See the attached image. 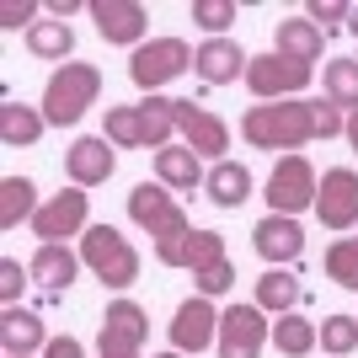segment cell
<instances>
[{
  "instance_id": "obj_1",
  "label": "cell",
  "mask_w": 358,
  "mask_h": 358,
  "mask_svg": "<svg viewBox=\"0 0 358 358\" xmlns=\"http://www.w3.org/2000/svg\"><path fill=\"white\" fill-rule=\"evenodd\" d=\"M241 139L252 150H284V155H294V150H305L315 134V102H257L241 113Z\"/></svg>"
},
{
  "instance_id": "obj_2",
  "label": "cell",
  "mask_w": 358,
  "mask_h": 358,
  "mask_svg": "<svg viewBox=\"0 0 358 358\" xmlns=\"http://www.w3.org/2000/svg\"><path fill=\"white\" fill-rule=\"evenodd\" d=\"M96 96H102V70L70 59V64H59V70L48 75L43 102H38V107H43L48 129H70V123H80L91 107H96Z\"/></svg>"
},
{
  "instance_id": "obj_3",
  "label": "cell",
  "mask_w": 358,
  "mask_h": 358,
  "mask_svg": "<svg viewBox=\"0 0 358 358\" xmlns=\"http://www.w3.org/2000/svg\"><path fill=\"white\" fill-rule=\"evenodd\" d=\"M80 262L102 278V289L139 284V252H134V241L123 236L118 224H91L86 236H80Z\"/></svg>"
},
{
  "instance_id": "obj_4",
  "label": "cell",
  "mask_w": 358,
  "mask_h": 358,
  "mask_svg": "<svg viewBox=\"0 0 358 358\" xmlns=\"http://www.w3.org/2000/svg\"><path fill=\"white\" fill-rule=\"evenodd\" d=\"M198 59V48H187V38H150L129 54V80H134L145 96H155L161 86H171L177 75H187Z\"/></svg>"
},
{
  "instance_id": "obj_5",
  "label": "cell",
  "mask_w": 358,
  "mask_h": 358,
  "mask_svg": "<svg viewBox=\"0 0 358 358\" xmlns=\"http://www.w3.org/2000/svg\"><path fill=\"white\" fill-rule=\"evenodd\" d=\"M315 193H321V177H315L310 155H278V166L268 171V214H289L299 220L305 209H315Z\"/></svg>"
},
{
  "instance_id": "obj_6",
  "label": "cell",
  "mask_w": 358,
  "mask_h": 358,
  "mask_svg": "<svg viewBox=\"0 0 358 358\" xmlns=\"http://www.w3.org/2000/svg\"><path fill=\"white\" fill-rule=\"evenodd\" d=\"M315 80V64H299L289 54H252L246 64V91L257 102H299V91Z\"/></svg>"
},
{
  "instance_id": "obj_7",
  "label": "cell",
  "mask_w": 358,
  "mask_h": 358,
  "mask_svg": "<svg viewBox=\"0 0 358 358\" xmlns=\"http://www.w3.org/2000/svg\"><path fill=\"white\" fill-rule=\"evenodd\" d=\"M91 230V193L86 187H59L43 198V209L32 214V236L43 246H64V236H86Z\"/></svg>"
},
{
  "instance_id": "obj_8",
  "label": "cell",
  "mask_w": 358,
  "mask_h": 358,
  "mask_svg": "<svg viewBox=\"0 0 358 358\" xmlns=\"http://www.w3.org/2000/svg\"><path fill=\"white\" fill-rule=\"evenodd\" d=\"M268 343H273V321H268V310H262L257 299L220 310V343H214L220 358H262Z\"/></svg>"
},
{
  "instance_id": "obj_9",
  "label": "cell",
  "mask_w": 358,
  "mask_h": 358,
  "mask_svg": "<svg viewBox=\"0 0 358 358\" xmlns=\"http://www.w3.org/2000/svg\"><path fill=\"white\" fill-rule=\"evenodd\" d=\"M315 220L327 224V230H337V236H348V230L358 224V171H353V166H331V171H321Z\"/></svg>"
},
{
  "instance_id": "obj_10",
  "label": "cell",
  "mask_w": 358,
  "mask_h": 358,
  "mask_svg": "<svg viewBox=\"0 0 358 358\" xmlns=\"http://www.w3.org/2000/svg\"><path fill=\"white\" fill-rule=\"evenodd\" d=\"M177 139L193 150V155H203V161H224V150H230V123H224L220 113H209V107L177 96Z\"/></svg>"
},
{
  "instance_id": "obj_11",
  "label": "cell",
  "mask_w": 358,
  "mask_h": 358,
  "mask_svg": "<svg viewBox=\"0 0 358 358\" xmlns=\"http://www.w3.org/2000/svg\"><path fill=\"white\" fill-rule=\"evenodd\" d=\"M166 337H171V348L177 353H203V348L220 343V310H214V299L193 294V299H182L177 315H171V327H166Z\"/></svg>"
},
{
  "instance_id": "obj_12",
  "label": "cell",
  "mask_w": 358,
  "mask_h": 358,
  "mask_svg": "<svg viewBox=\"0 0 358 358\" xmlns=\"http://www.w3.org/2000/svg\"><path fill=\"white\" fill-rule=\"evenodd\" d=\"M91 22H96V32H102L107 43H123V48H139L150 43V11L139 6V0H91L86 6Z\"/></svg>"
},
{
  "instance_id": "obj_13",
  "label": "cell",
  "mask_w": 358,
  "mask_h": 358,
  "mask_svg": "<svg viewBox=\"0 0 358 358\" xmlns=\"http://www.w3.org/2000/svg\"><path fill=\"white\" fill-rule=\"evenodd\" d=\"M64 171H70V187H102L118 171V145H107V134H80L64 150Z\"/></svg>"
},
{
  "instance_id": "obj_14",
  "label": "cell",
  "mask_w": 358,
  "mask_h": 358,
  "mask_svg": "<svg viewBox=\"0 0 358 358\" xmlns=\"http://www.w3.org/2000/svg\"><path fill=\"white\" fill-rule=\"evenodd\" d=\"M252 246L268 268H289V262L305 257V224L289 220V214H262L252 230Z\"/></svg>"
},
{
  "instance_id": "obj_15",
  "label": "cell",
  "mask_w": 358,
  "mask_h": 358,
  "mask_svg": "<svg viewBox=\"0 0 358 358\" xmlns=\"http://www.w3.org/2000/svg\"><path fill=\"white\" fill-rule=\"evenodd\" d=\"M246 64H252V54L236 38H203L198 59H193V75L203 86H236V80H246Z\"/></svg>"
},
{
  "instance_id": "obj_16",
  "label": "cell",
  "mask_w": 358,
  "mask_h": 358,
  "mask_svg": "<svg viewBox=\"0 0 358 358\" xmlns=\"http://www.w3.org/2000/svg\"><path fill=\"white\" fill-rule=\"evenodd\" d=\"M150 337V315L134 299H113L102 310V331H96V348H123V353H139Z\"/></svg>"
},
{
  "instance_id": "obj_17",
  "label": "cell",
  "mask_w": 358,
  "mask_h": 358,
  "mask_svg": "<svg viewBox=\"0 0 358 358\" xmlns=\"http://www.w3.org/2000/svg\"><path fill=\"white\" fill-rule=\"evenodd\" d=\"M203 193H209L214 209H241L252 198V166L246 161H214L209 177H203Z\"/></svg>"
},
{
  "instance_id": "obj_18",
  "label": "cell",
  "mask_w": 358,
  "mask_h": 358,
  "mask_svg": "<svg viewBox=\"0 0 358 358\" xmlns=\"http://www.w3.org/2000/svg\"><path fill=\"white\" fill-rule=\"evenodd\" d=\"M0 348H6V358H32L38 348H48V331L27 305H11L0 315Z\"/></svg>"
},
{
  "instance_id": "obj_19",
  "label": "cell",
  "mask_w": 358,
  "mask_h": 358,
  "mask_svg": "<svg viewBox=\"0 0 358 358\" xmlns=\"http://www.w3.org/2000/svg\"><path fill=\"white\" fill-rule=\"evenodd\" d=\"M32 284L48 289V294H64V289L75 284V273H80V252H70V246H38L27 262Z\"/></svg>"
},
{
  "instance_id": "obj_20",
  "label": "cell",
  "mask_w": 358,
  "mask_h": 358,
  "mask_svg": "<svg viewBox=\"0 0 358 358\" xmlns=\"http://www.w3.org/2000/svg\"><path fill=\"white\" fill-rule=\"evenodd\" d=\"M203 155H193L187 145H166L155 150V182H166L171 193H193V187H203Z\"/></svg>"
},
{
  "instance_id": "obj_21",
  "label": "cell",
  "mask_w": 358,
  "mask_h": 358,
  "mask_svg": "<svg viewBox=\"0 0 358 358\" xmlns=\"http://www.w3.org/2000/svg\"><path fill=\"white\" fill-rule=\"evenodd\" d=\"M321 43H327V32L315 27L310 16H289V22H278V32H273V54H289V59H299V64L321 59Z\"/></svg>"
},
{
  "instance_id": "obj_22",
  "label": "cell",
  "mask_w": 358,
  "mask_h": 358,
  "mask_svg": "<svg viewBox=\"0 0 358 358\" xmlns=\"http://www.w3.org/2000/svg\"><path fill=\"white\" fill-rule=\"evenodd\" d=\"M48 129L43 107H27V102H0V145L6 150H27L38 145Z\"/></svg>"
},
{
  "instance_id": "obj_23",
  "label": "cell",
  "mask_w": 358,
  "mask_h": 358,
  "mask_svg": "<svg viewBox=\"0 0 358 358\" xmlns=\"http://www.w3.org/2000/svg\"><path fill=\"white\" fill-rule=\"evenodd\" d=\"M171 214H177V198H171L166 182H139L134 193H129V220H134L139 230H150V236H155Z\"/></svg>"
},
{
  "instance_id": "obj_24",
  "label": "cell",
  "mask_w": 358,
  "mask_h": 358,
  "mask_svg": "<svg viewBox=\"0 0 358 358\" xmlns=\"http://www.w3.org/2000/svg\"><path fill=\"white\" fill-rule=\"evenodd\" d=\"M273 348H278L284 358H305V353H315V348H321V327H315L310 315L289 310V315H278V321H273Z\"/></svg>"
},
{
  "instance_id": "obj_25",
  "label": "cell",
  "mask_w": 358,
  "mask_h": 358,
  "mask_svg": "<svg viewBox=\"0 0 358 358\" xmlns=\"http://www.w3.org/2000/svg\"><path fill=\"white\" fill-rule=\"evenodd\" d=\"M299 299H305V284H299L289 268H268L262 278H257V305H262L268 315H289Z\"/></svg>"
},
{
  "instance_id": "obj_26",
  "label": "cell",
  "mask_w": 358,
  "mask_h": 358,
  "mask_svg": "<svg viewBox=\"0 0 358 358\" xmlns=\"http://www.w3.org/2000/svg\"><path fill=\"white\" fill-rule=\"evenodd\" d=\"M27 54L32 59H48V64H70V54H75V27L70 22H38V27L27 32Z\"/></svg>"
},
{
  "instance_id": "obj_27",
  "label": "cell",
  "mask_w": 358,
  "mask_h": 358,
  "mask_svg": "<svg viewBox=\"0 0 358 358\" xmlns=\"http://www.w3.org/2000/svg\"><path fill=\"white\" fill-rule=\"evenodd\" d=\"M193 236H198L193 220L177 209L155 236H150V241H155V262H161V268H187V246H193Z\"/></svg>"
},
{
  "instance_id": "obj_28",
  "label": "cell",
  "mask_w": 358,
  "mask_h": 358,
  "mask_svg": "<svg viewBox=\"0 0 358 358\" xmlns=\"http://www.w3.org/2000/svg\"><path fill=\"white\" fill-rule=\"evenodd\" d=\"M38 209H43V203H38L32 177H6V182H0V230H16L22 220L32 224V214H38Z\"/></svg>"
},
{
  "instance_id": "obj_29",
  "label": "cell",
  "mask_w": 358,
  "mask_h": 358,
  "mask_svg": "<svg viewBox=\"0 0 358 358\" xmlns=\"http://www.w3.org/2000/svg\"><path fill=\"white\" fill-rule=\"evenodd\" d=\"M321 91H327V102H337L343 113H358V59H353V54L327 59V70H321Z\"/></svg>"
},
{
  "instance_id": "obj_30",
  "label": "cell",
  "mask_w": 358,
  "mask_h": 358,
  "mask_svg": "<svg viewBox=\"0 0 358 358\" xmlns=\"http://www.w3.org/2000/svg\"><path fill=\"white\" fill-rule=\"evenodd\" d=\"M107 145H118V150H150L145 139V118H139V102L134 107H107Z\"/></svg>"
},
{
  "instance_id": "obj_31",
  "label": "cell",
  "mask_w": 358,
  "mask_h": 358,
  "mask_svg": "<svg viewBox=\"0 0 358 358\" xmlns=\"http://www.w3.org/2000/svg\"><path fill=\"white\" fill-rule=\"evenodd\" d=\"M327 278L348 294H358V236H337L327 246Z\"/></svg>"
},
{
  "instance_id": "obj_32",
  "label": "cell",
  "mask_w": 358,
  "mask_h": 358,
  "mask_svg": "<svg viewBox=\"0 0 358 358\" xmlns=\"http://www.w3.org/2000/svg\"><path fill=\"white\" fill-rule=\"evenodd\" d=\"M220 262H230V252H224V236L220 230H198L193 236V246H187V273H209V268H220Z\"/></svg>"
},
{
  "instance_id": "obj_33",
  "label": "cell",
  "mask_w": 358,
  "mask_h": 358,
  "mask_svg": "<svg viewBox=\"0 0 358 358\" xmlns=\"http://www.w3.org/2000/svg\"><path fill=\"white\" fill-rule=\"evenodd\" d=\"M358 348V315H327L321 321V353L348 358Z\"/></svg>"
},
{
  "instance_id": "obj_34",
  "label": "cell",
  "mask_w": 358,
  "mask_h": 358,
  "mask_svg": "<svg viewBox=\"0 0 358 358\" xmlns=\"http://www.w3.org/2000/svg\"><path fill=\"white\" fill-rule=\"evenodd\" d=\"M193 22L209 38H224V27L236 22V0H193Z\"/></svg>"
},
{
  "instance_id": "obj_35",
  "label": "cell",
  "mask_w": 358,
  "mask_h": 358,
  "mask_svg": "<svg viewBox=\"0 0 358 358\" xmlns=\"http://www.w3.org/2000/svg\"><path fill=\"white\" fill-rule=\"evenodd\" d=\"M305 16H310L321 32H331V27H348L353 6H348V0H310V6H305Z\"/></svg>"
},
{
  "instance_id": "obj_36",
  "label": "cell",
  "mask_w": 358,
  "mask_h": 358,
  "mask_svg": "<svg viewBox=\"0 0 358 358\" xmlns=\"http://www.w3.org/2000/svg\"><path fill=\"white\" fill-rule=\"evenodd\" d=\"M193 284H198V294H203V299H220V294H230V289H236V262H220V268L198 273Z\"/></svg>"
},
{
  "instance_id": "obj_37",
  "label": "cell",
  "mask_w": 358,
  "mask_h": 358,
  "mask_svg": "<svg viewBox=\"0 0 358 358\" xmlns=\"http://www.w3.org/2000/svg\"><path fill=\"white\" fill-rule=\"evenodd\" d=\"M27 278H32V273L22 268L16 257H6V262H0V299H6V310L22 299V284H27Z\"/></svg>"
},
{
  "instance_id": "obj_38",
  "label": "cell",
  "mask_w": 358,
  "mask_h": 358,
  "mask_svg": "<svg viewBox=\"0 0 358 358\" xmlns=\"http://www.w3.org/2000/svg\"><path fill=\"white\" fill-rule=\"evenodd\" d=\"M32 16H38V6H32V0H6V6H0V27L6 32H16V27H38V22H32Z\"/></svg>"
},
{
  "instance_id": "obj_39",
  "label": "cell",
  "mask_w": 358,
  "mask_h": 358,
  "mask_svg": "<svg viewBox=\"0 0 358 358\" xmlns=\"http://www.w3.org/2000/svg\"><path fill=\"white\" fill-rule=\"evenodd\" d=\"M43 358H86V348H80V337H48V348H43Z\"/></svg>"
},
{
  "instance_id": "obj_40",
  "label": "cell",
  "mask_w": 358,
  "mask_h": 358,
  "mask_svg": "<svg viewBox=\"0 0 358 358\" xmlns=\"http://www.w3.org/2000/svg\"><path fill=\"white\" fill-rule=\"evenodd\" d=\"M75 11H80V0H54V6H48L54 22H64V16H75Z\"/></svg>"
},
{
  "instance_id": "obj_41",
  "label": "cell",
  "mask_w": 358,
  "mask_h": 358,
  "mask_svg": "<svg viewBox=\"0 0 358 358\" xmlns=\"http://www.w3.org/2000/svg\"><path fill=\"white\" fill-rule=\"evenodd\" d=\"M343 139L353 145V155H358V113H348V129H343Z\"/></svg>"
},
{
  "instance_id": "obj_42",
  "label": "cell",
  "mask_w": 358,
  "mask_h": 358,
  "mask_svg": "<svg viewBox=\"0 0 358 358\" xmlns=\"http://www.w3.org/2000/svg\"><path fill=\"white\" fill-rule=\"evenodd\" d=\"M96 358H139V353H123V348H96Z\"/></svg>"
},
{
  "instance_id": "obj_43",
  "label": "cell",
  "mask_w": 358,
  "mask_h": 358,
  "mask_svg": "<svg viewBox=\"0 0 358 358\" xmlns=\"http://www.w3.org/2000/svg\"><path fill=\"white\" fill-rule=\"evenodd\" d=\"M348 32H353V38H358V6H353V16H348Z\"/></svg>"
},
{
  "instance_id": "obj_44",
  "label": "cell",
  "mask_w": 358,
  "mask_h": 358,
  "mask_svg": "<svg viewBox=\"0 0 358 358\" xmlns=\"http://www.w3.org/2000/svg\"><path fill=\"white\" fill-rule=\"evenodd\" d=\"M150 358H187V353H177V348H166V353H150Z\"/></svg>"
}]
</instances>
